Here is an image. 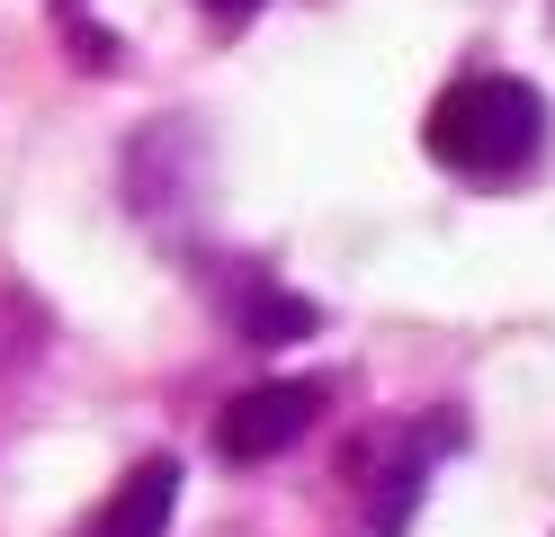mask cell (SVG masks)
Returning a JSON list of instances; mask_svg holds the SVG:
<instances>
[{
	"mask_svg": "<svg viewBox=\"0 0 555 537\" xmlns=\"http://www.w3.org/2000/svg\"><path fill=\"white\" fill-rule=\"evenodd\" d=\"M422 143H430V162L457 170V179H511V170H529L538 143H546V99L529 81H511V72H475V81L439 90Z\"/></svg>",
	"mask_w": 555,
	"mask_h": 537,
	"instance_id": "cell-1",
	"label": "cell"
},
{
	"mask_svg": "<svg viewBox=\"0 0 555 537\" xmlns=\"http://www.w3.org/2000/svg\"><path fill=\"white\" fill-rule=\"evenodd\" d=\"M314 412H323V385H251V394H233V404L216 412V448L233 457V465H260V457H278V448H296L305 430H314Z\"/></svg>",
	"mask_w": 555,
	"mask_h": 537,
	"instance_id": "cell-2",
	"label": "cell"
},
{
	"mask_svg": "<svg viewBox=\"0 0 555 537\" xmlns=\"http://www.w3.org/2000/svg\"><path fill=\"white\" fill-rule=\"evenodd\" d=\"M170 501H180V457H144L134 475L81 520V537H162L170 528Z\"/></svg>",
	"mask_w": 555,
	"mask_h": 537,
	"instance_id": "cell-3",
	"label": "cell"
},
{
	"mask_svg": "<svg viewBox=\"0 0 555 537\" xmlns=\"http://www.w3.org/2000/svg\"><path fill=\"white\" fill-rule=\"evenodd\" d=\"M305 332H314V305L287 296V286H260L242 305V341H305Z\"/></svg>",
	"mask_w": 555,
	"mask_h": 537,
	"instance_id": "cell-4",
	"label": "cell"
},
{
	"mask_svg": "<svg viewBox=\"0 0 555 537\" xmlns=\"http://www.w3.org/2000/svg\"><path fill=\"white\" fill-rule=\"evenodd\" d=\"M197 10H216V27H251L260 0H197Z\"/></svg>",
	"mask_w": 555,
	"mask_h": 537,
	"instance_id": "cell-5",
	"label": "cell"
},
{
	"mask_svg": "<svg viewBox=\"0 0 555 537\" xmlns=\"http://www.w3.org/2000/svg\"><path fill=\"white\" fill-rule=\"evenodd\" d=\"M63 10H73V0H63Z\"/></svg>",
	"mask_w": 555,
	"mask_h": 537,
	"instance_id": "cell-6",
	"label": "cell"
}]
</instances>
